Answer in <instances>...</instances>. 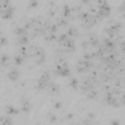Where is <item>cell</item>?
I'll use <instances>...</instances> for the list:
<instances>
[{
    "instance_id": "obj_20",
    "label": "cell",
    "mask_w": 125,
    "mask_h": 125,
    "mask_svg": "<svg viewBox=\"0 0 125 125\" xmlns=\"http://www.w3.org/2000/svg\"><path fill=\"white\" fill-rule=\"evenodd\" d=\"M67 34H68L70 37L76 36V35H77V30H76L74 27H70V28L68 29V31H67Z\"/></svg>"
},
{
    "instance_id": "obj_8",
    "label": "cell",
    "mask_w": 125,
    "mask_h": 125,
    "mask_svg": "<svg viewBox=\"0 0 125 125\" xmlns=\"http://www.w3.org/2000/svg\"><path fill=\"white\" fill-rule=\"evenodd\" d=\"M105 101H106V103H107L109 105H112V106H118V104H117L115 98H114L111 94H107V95H106Z\"/></svg>"
},
{
    "instance_id": "obj_16",
    "label": "cell",
    "mask_w": 125,
    "mask_h": 125,
    "mask_svg": "<svg viewBox=\"0 0 125 125\" xmlns=\"http://www.w3.org/2000/svg\"><path fill=\"white\" fill-rule=\"evenodd\" d=\"M15 34H17L18 36H21V35H26V29L23 27H18L15 29Z\"/></svg>"
},
{
    "instance_id": "obj_14",
    "label": "cell",
    "mask_w": 125,
    "mask_h": 125,
    "mask_svg": "<svg viewBox=\"0 0 125 125\" xmlns=\"http://www.w3.org/2000/svg\"><path fill=\"white\" fill-rule=\"evenodd\" d=\"M19 43L21 45V46H24L28 43V38L26 35H21V36H19Z\"/></svg>"
},
{
    "instance_id": "obj_2",
    "label": "cell",
    "mask_w": 125,
    "mask_h": 125,
    "mask_svg": "<svg viewBox=\"0 0 125 125\" xmlns=\"http://www.w3.org/2000/svg\"><path fill=\"white\" fill-rule=\"evenodd\" d=\"M49 78H50V75H49V73H47V72H44L41 76H40V78H39V80L37 81V84H36V88L39 90V91H41V90H44L45 88H47V86H48V82H49Z\"/></svg>"
},
{
    "instance_id": "obj_23",
    "label": "cell",
    "mask_w": 125,
    "mask_h": 125,
    "mask_svg": "<svg viewBox=\"0 0 125 125\" xmlns=\"http://www.w3.org/2000/svg\"><path fill=\"white\" fill-rule=\"evenodd\" d=\"M53 106L55 107V109H61V107L62 106V104L61 102H55L54 104H53Z\"/></svg>"
},
{
    "instance_id": "obj_21",
    "label": "cell",
    "mask_w": 125,
    "mask_h": 125,
    "mask_svg": "<svg viewBox=\"0 0 125 125\" xmlns=\"http://www.w3.org/2000/svg\"><path fill=\"white\" fill-rule=\"evenodd\" d=\"M8 61H9V57L7 55H2V57H1V64L3 66L6 65V63L8 62Z\"/></svg>"
},
{
    "instance_id": "obj_10",
    "label": "cell",
    "mask_w": 125,
    "mask_h": 125,
    "mask_svg": "<svg viewBox=\"0 0 125 125\" xmlns=\"http://www.w3.org/2000/svg\"><path fill=\"white\" fill-rule=\"evenodd\" d=\"M6 112L10 115H16V114L19 113V109L16 108L15 106H13V105H8L7 108H6Z\"/></svg>"
},
{
    "instance_id": "obj_25",
    "label": "cell",
    "mask_w": 125,
    "mask_h": 125,
    "mask_svg": "<svg viewBox=\"0 0 125 125\" xmlns=\"http://www.w3.org/2000/svg\"><path fill=\"white\" fill-rule=\"evenodd\" d=\"M0 44H1V46H4L5 44H7V40H6V38L5 37H1V39H0Z\"/></svg>"
},
{
    "instance_id": "obj_9",
    "label": "cell",
    "mask_w": 125,
    "mask_h": 125,
    "mask_svg": "<svg viewBox=\"0 0 125 125\" xmlns=\"http://www.w3.org/2000/svg\"><path fill=\"white\" fill-rule=\"evenodd\" d=\"M50 90L51 93L53 94H59L60 93V86L58 84H55V83H48V86H47Z\"/></svg>"
},
{
    "instance_id": "obj_6",
    "label": "cell",
    "mask_w": 125,
    "mask_h": 125,
    "mask_svg": "<svg viewBox=\"0 0 125 125\" xmlns=\"http://www.w3.org/2000/svg\"><path fill=\"white\" fill-rule=\"evenodd\" d=\"M62 46H63L67 52H73V51L75 50L74 42H73V40H72V39H70V38H68L64 43H62Z\"/></svg>"
},
{
    "instance_id": "obj_28",
    "label": "cell",
    "mask_w": 125,
    "mask_h": 125,
    "mask_svg": "<svg viewBox=\"0 0 125 125\" xmlns=\"http://www.w3.org/2000/svg\"><path fill=\"white\" fill-rule=\"evenodd\" d=\"M81 1H82V3H86V4H88L91 0H81Z\"/></svg>"
},
{
    "instance_id": "obj_31",
    "label": "cell",
    "mask_w": 125,
    "mask_h": 125,
    "mask_svg": "<svg viewBox=\"0 0 125 125\" xmlns=\"http://www.w3.org/2000/svg\"><path fill=\"white\" fill-rule=\"evenodd\" d=\"M94 1H95V0H94Z\"/></svg>"
},
{
    "instance_id": "obj_26",
    "label": "cell",
    "mask_w": 125,
    "mask_h": 125,
    "mask_svg": "<svg viewBox=\"0 0 125 125\" xmlns=\"http://www.w3.org/2000/svg\"><path fill=\"white\" fill-rule=\"evenodd\" d=\"M10 4V0H1V5H7Z\"/></svg>"
},
{
    "instance_id": "obj_30",
    "label": "cell",
    "mask_w": 125,
    "mask_h": 125,
    "mask_svg": "<svg viewBox=\"0 0 125 125\" xmlns=\"http://www.w3.org/2000/svg\"><path fill=\"white\" fill-rule=\"evenodd\" d=\"M124 19H125V14H124Z\"/></svg>"
},
{
    "instance_id": "obj_1",
    "label": "cell",
    "mask_w": 125,
    "mask_h": 125,
    "mask_svg": "<svg viewBox=\"0 0 125 125\" xmlns=\"http://www.w3.org/2000/svg\"><path fill=\"white\" fill-rule=\"evenodd\" d=\"M15 12V8L11 4L7 5H1V17L4 20H10L13 18Z\"/></svg>"
},
{
    "instance_id": "obj_18",
    "label": "cell",
    "mask_w": 125,
    "mask_h": 125,
    "mask_svg": "<svg viewBox=\"0 0 125 125\" xmlns=\"http://www.w3.org/2000/svg\"><path fill=\"white\" fill-rule=\"evenodd\" d=\"M67 39H68V37H67V35H66V34H61V35L59 36V38H58V42L62 45V43H64Z\"/></svg>"
},
{
    "instance_id": "obj_19",
    "label": "cell",
    "mask_w": 125,
    "mask_h": 125,
    "mask_svg": "<svg viewBox=\"0 0 125 125\" xmlns=\"http://www.w3.org/2000/svg\"><path fill=\"white\" fill-rule=\"evenodd\" d=\"M38 6V1L37 0H29L28 1V8L31 9H35Z\"/></svg>"
},
{
    "instance_id": "obj_5",
    "label": "cell",
    "mask_w": 125,
    "mask_h": 125,
    "mask_svg": "<svg viewBox=\"0 0 125 125\" xmlns=\"http://www.w3.org/2000/svg\"><path fill=\"white\" fill-rule=\"evenodd\" d=\"M90 67H91V62H89V60H86V59H84V61L78 62V63H77V70L79 72L86 71Z\"/></svg>"
},
{
    "instance_id": "obj_12",
    "label": "cell",
    "mask_w": 125,
    "mask_h": 125,
    "mask_svg": "<svg viewBox=\"0 0 125 125\" xmlns=\"http://www.w3.org/2000/svg\"><path fill=\"white\" fill-rule=\"evenodd\" d=\"M104 47H105L106 49H108V50H111V49L114 48V44H113V42H112L110 39H108V38H105V39H104Z\"/></svg>"
},
{
    "instance_id": "obj_27",
    "label": "cell",
    "mask_w": 125,
    "mask_h": 125,
    "mask_svg": "<svg viewBox=\"0 0 125 125\" xmlns=\"http://www.w3.org/2000/svg\"><path fill=\"white\" fill-rule=\"evenodd\" d=\"M120 10H121V11H123V12H125V2H124L122 5H121V7H120Z\"/></svg>"
},
{
    "instance_id": "obj_13",
    "label": "cell",
    "mask_w": 125,
    "mask_h": 125,
    "mask_svg": "<svg viewBox=\"0 0 125 125\" xmlns=\"http://www.w3.org/2000/svg\"><path fill=\"white\" fill-rule=\"evenodd\" d=\"M70 13H71V10H70L69 6L66 5V4L63 5V8H62V16L65 17V18H67V17L70 16Z\"/></svg>"
},
{
    "instance_id": "obj_17",
    "label": "cell",
    "mask_w": 125,
    "mask_h": 125,
    "mask_svg": "<svg viewBox=\"0 0 125 125\" xmlns=\"http://www.w3.org/2000/svg\"><path fill=\"white\" fill-rule=\"evenodd\" d=\"M69 87L72 88V89H74V90L77 89L78 88V80L76 78L70 79V81H69Z\"/></svg>"
},
{
    "instance_id": "obj_15",
    "label": "cell",
    "mask_w": 125,
    "mask_h": 125,
    "mask_svg": "<svg viewBox=\"0 0 125 125\" xmlns=\"http://www.w3.org/2000/svg\"><path fill=\"white\" fill-rule=\"evenodd\" d=\"M14 62H15V64H17V65H21L22 62H23V57L20 54V55H17L15 58H14Z\"/></svg>"
},
{
    "instance_id": "obj_4",
    "label": "cell",
    "mask_w": 125,
    "mask_h": 125,
    "mask_svg": "<svg viewBox=\"0 0 125 125\" xmlns=\"http://www.w3.org/2000/svg\"><path fill=\"white\" fill-rule=\"evenodd\" d=\"M120 28H121V24L119 22H116V23H113L112 25H110L108 28H106L105 31L109 36H114L119 32Z\"/></svg>"
},
{
    "instance_id": "obj_11",
    "label": "cell",
    "mask_w": 125,
    "mask_h": 125,
    "mask_svg": "<svg viewBox=\"0 0 125 125\" xmlns=\"http://www.w3.org/2000/svg\"><path fill=\"white\" fill-rule=\"evenodd\" d=\"M21 110L22 111H24V112H27V111H29V109H30V104H29V102L28 101H26V100H23L22 102H21Z\"/></svg>"
},
{
    "instance_id": "obj_7",
    "label": "cell",
    "mask_w": 125,
    "mask_h": 125,
    "mask_svg": "<svg viewBox=\"0 0 125 125\" xmlns=\"http://www.w3.org/2000/svg\"><path fill=\"white\" fill-rule=\"evenodd\" d=\"M7 76H8V78H9L10 80L15 81V80H17V79L20 77V72H19L17 69H12V70H10V71L8 72Z\"/></svg>"
},
{
    "instance_id": "obj_24",
    "label": "cell",
    "mask_w": 125,
    "mask_h": 125,
    "mask_svg": "<svg viewBox=\"0 0 125 125\" xmlns=\"http://www.w3.org/2000/svg\"><path fill=\"white\" fill-rule=\"evenodd\" d=\"M58 22H59L58 25H61V26H65V25L67 24V21H66L65 20H62V19H60Z\"/></svg>"
},
{
    "instance_id": "obj_29",
    "label": "cell",
    "mask_w": 125,
    "mask_h": 125,
    "mask_svg": "<svg viewBox=\"0 0 125 125\" xmlns=\"http://www.w3.org/2000/svg\"><path fill=\"white\" fill-rule=\"evenodd\" d=\"M118 123H119L118 121H113V122H112V124H118Z\"/></svg>"
},
{
    "instance_id": "obj_22",
    "label": "cell",
    "mask_w": 125,
    "mask_h": 125,
    "mask_svg": "<svg viewBox=\"0 0 125 125\" xmlns=\"http://www.w3.org/2000/svg\"><path fill=\"white\" fill-rule=\"evenodd\" d=\"M88 17H89V14H88L87 12H83V13L79 14V18H80L82 21H85V20H86Z\"/></svg>"
},
{
    "instance_id": "obj_3",
    "label": "cell",
    "mask_w": 125,
    "mask_h": 125,
    "mask_svg": "<svg viewBox=\"0 0 125 125\" xmlns=\"http://www.w3.org/2000/svg\"><path fill=\"white\" fill-rule=\"evenodd\" d=\"M56 72L57 74L61 75V76H63V77H66L70 74V70L68 68V66L64 63V64H60L57 66V69H56Z\"/></svg>"
}]
</instances>
